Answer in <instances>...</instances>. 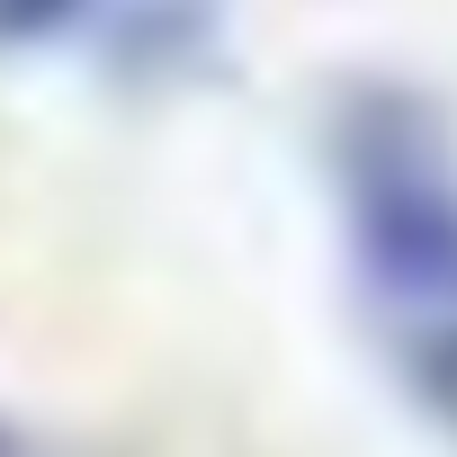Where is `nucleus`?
I'll list each match as a JSON object with an SVG mask.
<instances>
[{
	"label": "nucleus",
	"mask_w": 457,
	"mask_h": 457,
	"mask_svg": "<svg viewBox=\"0 0 457 457\" xmlns=\"http://www.w3.org/2000/svg\"><path fill=\"white\" fill-rule=\"evenodd\" d=\"M323 170L368 350L457 448V126L412 81H341Z\"/></svg>",
	"instance_id": "nucleus-1"
},
{
	"label": "nucleus",
	"mask_w": 457,
	"mask_h": 457,
	"mask_svg": "<svg viewBox=\"0 0 457 457\" xmlns=\"http://www.w3.org/2000/svg\"><path fill=\"white\" fill-rule=\"evenodd\" d=\"M215 46V0H0V54H72L117 81H188Z\"/></svg>",
	"instance_id": "nucleus-2"
},
{
	"label": "nucleus",
	"mask_w": 457,
	"mask_h": 457,
	"mask_svg": "<svg viewBox=\"0 0 457 457\" xmlns=\"http://www.w3.org/2000/svg\"><path fill=\"white\" fill-rule=\"evenodd\" d=\"M0 457H19V439H10V430H0Z\"/></svg>",
	"instance_id": "nucleus-3"
}]
</instances>
